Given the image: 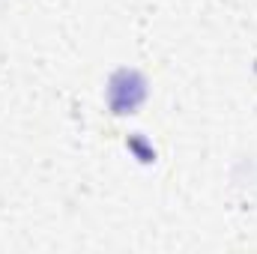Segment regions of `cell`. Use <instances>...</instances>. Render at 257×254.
<instances>
[{
	"label": "cell",
	"mask_w": 257,
	"mask_h": 254,
	"mask_svg": "<svg viewBox=\"0 0 257 254\" xmlns=\"http://www.w3.org/2000/svg\"><path fill=\"white\" fill-rule=\"evenodd\" d=\"M120 87H132V90H128V102H120L117 96H111V102H114V111H117V114H126L128 105L135 108V105L144 99V81H141L135 72H120V75L111 81V93H120ZM123 93H126V90H123Z\"/></svg>",
	"instance_id": "1"
}]
</instances>
